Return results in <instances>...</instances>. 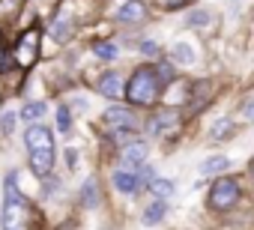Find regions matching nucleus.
<instances>
[{
	"mask_svg": "<svg viewBox=\"0 0 254 230\" xmlns=\"http://www.w3.org/2000/svg\"><path fill=\"white\" fill-rule=\"evenodd\" d=\"M105 120L114 129H135V111L126 108V105H111L105 111Z\"/></svg>",
	"mask_w": 254,
	"mask_h": 230,
	"instance_id": "7",
	"label": "nucleus"
},
{
	"mask_svg": "<svg viewBox=\"0 0 254 230\" xmlns=\"http://www.w3.org/2000/svg\"><path fill=\"white\" fill-rule=\"evenodd\" d=\"M150 191H153V194H159V197L165 200V197H174L177 182H174V179H159V176H156V179L150 182Z\"/></svg>",
	"mask_w": 254,
	"mask_h": 230,
	"instance_id": "19",
	"label": "nucleus"
},
{
	"mask_svg": "<svg viewBox=\"0 0 254 230\" xmlns=\"http://www.w3.org/2000/svg\"><path fill=\"white\" fill-rule=\"evenodd\" d=\"M24 218H27V200L18 191V176L6 173L3 182V209H0V227L3 230H24Z\"/></svg>",
	"mask_w": 254,
	"mask_h": 230,
	"instance_id": "2",
	"label": "nucleus"
},
{
	"mask_svg": "<svg viewBox=\"0 0 254 230\" xmlns=\"http://www.w3.org/2000/svg\"><path fill=\"white\" fill-rule=\"evenodd\" d=\"M24 147L27 153H36V150H54V135L48 126H30L24 132Z\"/></svg>",
	"mask_w": 254,
	"mask_h": 230,
	"instance_id": "5",
	"label": "nucleus"
},
{
	"mask_svg": "<svg viewBox=\"0 0 254 230\" xmlns=\"http://www.w3.org/2000/svg\"><path fill=\"white\" fill-rule=\"evenodd\" d=\"M251 173H254V165H251Z\"/></svg>",
	"mask_w": 254,
	"mask_h": 230,
	"instance_id": "33",
	"label": "nucleus"
},
{
	"mask_svg": "<svg viewBox=\"0 0 254 230\" xmlns=\"http://www.w3.org/2000/svg\"><path fill=\"white\" fill-rule=\"evenodd\" d=\"M147 144L144 141H129L123 147V153H120V162H123V168L126 171H132V168H138V165H144L147 162Z\"/></svg>",
	"mask_w": 254,
	"mask_h": 230,
	"instance_id": "6",
	"label": "nucleus"
},
{
	"mask_svg": "<svg viewBox=\"0 0 254 230\" xmlns=\"http://www.w3.org/2000/svg\"><path fill=\"white\" fill-rule=\"evenodd\" d=\"M96 87H99V93H102L105 99H120V96H126V81H123L120 72H105Z\"/></svg>",
	"mask_w": 254,
	"mask_h": 230,
	"instance_id": "9",
	"label": "nucleus"
},
{
	"mask_svg": "<svg viewBox=\"0 0 254 230\" xmlns=\"http://www.w3.org/2000/svg\"><path fill=\"white\" fill-rule=\"evenodd\" d=\"M138 48H141V54H144V57H153V60H156V57H162V48H159V45H156L153 39H147V42H141Z\"/></svg>",
	"mask_w": 254,
	"mask_h": 230,
	"instance_id": "26",
	"label": "nucleus"
},
{
	"mask_svg": "<svg viewBox=\"0 0 254 230\" xmlns=\"http://www.w3.org/2000/svg\"><path fill=\"white\" fill-rule=\"evenodd\" d=\"M147 18V3L144 0H126V3L117 9V21L120 24H138Z\"/></svg>",
	"mask_w": 254,
	"mask_h": 230,
	"instance_id": "8",
	"label": "nucleus"
},
{
	"mask_svg": "<svg viewBox=\"0 0 254 230\" xmlns=\"http://www.w3.org/2000/svg\"><path fill=\"white\" fill-rule=\"evenodd\" d=\"M93 54H96L99 60H117V57H120V48H117L114 42H96V45H93Z\"/></svg>",
	"mask_w": 254,
	"mask_h": 230,
	"instance_id": "20",
	"label": "nucleus"
},
{
	"mask_svg": "<svg viewBox=\"0 0 254 230\" xmlns=\"http://www.w3.org/2000/svg\"><path fill=\"white\" fill-rule=\"evenodd\" d=\"M48 33H51L54 39H60V42H63V39H69V36H72V21H69V18L60 12V15H54V18H51V24H48Z\"/></svg>",
	"mask_w": 254,
	"mask_h": 230,
	"instance_id": "15",
	"label": "nucleus"
},
{
	"mask_svg": "<svg viewBox=\"0 0 254 230\" xmlns=\"http://www.w3.org/2000/svg\"><path fill=\"white\" fill-rule=\"evenodd\" d=\"M24 9V0H0V24H12Z\"/></svg>",
	"mask_w": 254,
	"mask_h": 230,
	"instance_id": "17",
	"label": "nucleus"
},
{
	"mask_svg": "<svg viewBox=\"0 0 254 230\" xmlns=\"http://www.w3.org/2000/svg\"><path fill=\"white\" fill-rule=\"evenodd\" d=\"M111 182H114V188H117L120 194H135V191L141 188L138 173H135V171H126V168H117L114 176H111Z\"/></svg>",
	"mask_w": 254,
	"mask_h": 230,
	"instance_id": "10",
	"label": "nucleus"
},
{
	"mask_svg": "<svg viewBox=\"0 0 254 230\" xmlns=\"http://www.w3.org/2000/svg\"><path fill=\"white\" fill-rule=\"evenodd\" d=\"M15 117H18V114H12V111H6L3 117H0V129H3L6 135H9V132L15 129Z\"/></svg>",
	"mask_w": 254,
	"mask_h": 230,
	"instance_id": "29",
	"label": "nucleus"
},
{
	"mask_svg": "<svg viewBox=\"0 0 254 230\" xmlns=\"http://www.w3.org/2000/svg\"><path fill=\"white\" fill-rule=\"evenodd\" d=\"M186 24H189V27H206V24H209V12H206V9H194V12L186 15Z\"/></svg>",
	"mask_w": 254,
	"mask_h": 230,
	"instance_id": "22",
	"label": "nucleus"
},
{
	"mask_svg": "<svg viewBox=\"0 0 254 230\" xmlns=\"http://www.w3.org/2000/svg\"><path fill=\"white\" fill-rule=\"evenodd\" d=\"M135 173H138V179H141V185H144V188H150V182L156 179V171H153V165H147V162H144V165H138V171H135Z\"/></svg>",
	"mask_w": 254,
	"mask_h": 230,
	"instance_id": "23",
	"label": "nucleus"
},
{
	"mask_svg": "<svg viewBox=\"0 0 254 230\" xmlns=\"http://www.w3.org/2000/svg\"><path fill=\"white\" fill-rule=\"evenodd\" d=\"M156 75H159V81H162V84H171V81L177 78V72H174V66H171V63H159V66H156Z\"/></svg>",
	"mask_w": 254,
	"mask_h": 230,
	"instance_id": "25",
	"label": "nucleus"
},
{
	"mask_svg": "<svg viewBox=\"0 0 254 230\" xmlns=\"http://www.w3.org/2000/svg\"><path fill=\"white\" fill-rule=\"evenodd\" d=\"M75 162H78V153L69 147V150H66V165H69V168H75Z\"/></svg>",
	"mask_w": 254,
	"mask_h": 230,
	"instance_id": "32",
	"label": "nucleus"
},
{
	"mask_svg": "<svg viewBox=\"0 0 254 230\" xmlns=\"http://www.w3.org/2000/svg\"><path fill=\"white\" fill-rule=\"evenodd\" d=\"M227 168H230V159L227 156H209V159H203L200 173L203 176H215V173H224Z\"/></svg>",
	"mask_w": 254,
	"mask_h": 230,
	"instance_id": "16",
	"label": "nucleus"
},
{
	"mask_svg": "<svg viewBox=\"0 0 254 230\" xmlns=\"http://www.w3.org/2000/svg\"><path fill=\"white\" fill-rule=\"evenodd\" d=\"M236 200H239V182L236 179H218L209 191V206L218 209V212L230 209Z\"/></svg>",
	"mask_w": 254,
	"mask_h": 230,
	"instance_id": "3",
	"label": "nucleus"
},
{
	"mask_svg": "<svg viewBox=\"0 0 254 230\" xmlns=\"http://www.w3.org/2000/svg\"><path fill=\"white\" fill-rule=\"evenodd\" d=\"M57 129H60L63 135H69V132H72V117H69V105H60V108H57Z\"/></svg>",
	"mask_w": 254,
	"mask_h": 230,
	"instance_id": "21",
	"label": "nucleus"
},
{
	"mask_svg": "<svg viewBox=\"0 0 254 230\" xmlns=\"http://www.w3.org/2000/svg\"><path fill=\"white\" fill-rule=\"evenodd\" d=\"M81 203H84V209H96L99 206V179L96 176L84 179V185H81Z\"/></svg>",
	"mask_w": 254,
	"mask_h": 230,
	"instance_id": "14",
	"label": "nucleus"
},
{
	"mask_svg": "<svg viewBox=\"0 0 254 230\" xmlns=\"http://www.w3.org/2000/svg\"><path fill=\"white\" fill-rule=\"evenodd\" d=\"M177 126H180V117L171 111V114H159V117L153 120V126H150V132L156 138H165L168 132H177Z\"/></svg>",
	"mask_w": 254,
	"mask_h": 230,
	"instance_id": "12",
	"label": "nucleus"
},
{
	"mask_svg": "<svg viewBox=\"0 0 254 230\" xmlns=\"http://www.w3.org/2000/svg\"><path fill=\"white\" fill-rule=\"evenodd\" d=\"M36 57H39V30L30 27V30L18 39V45H15V60L27 69V66L36 63Z\"/></svg>",
	"mask_w": 254,
	"mask_h": 230,
	"instance_id": "4",
	"label": "nucleus"
},
{
	"mask_svg": "<svg viewBox=\"0 0 254 230\" xmlns=\"http://www.w3.org/2000/svg\"><path fill=\"white\" fill-rule=\"evenodd\" d=\"M230 129H233V123H230V120H218V123L212 126V138H215V141H221Z\"/></svg>",
	"mask_w": 254,
	"mask_h": 230,
	"instance_id": "27",
	"label": "nucleus"
},
{
	"mask_svg": "<svg viewBox=\"0 0 254 230\" xmlns=\"http://www.w3.org/2000/svg\"><path fill=\"white\" fill-rule=\"evenodd\" d=\"M189 0H159V6H165L168 12H174V9H180V6H186Z\"/></svg>",
	"mask_w": 254,
	"mask_h": 230,
	"instance_id": "30",
	"label": "nucleus"
},
{
	"mask_svg": "<svg viewBox=\"0 0 254 230\" xmlns=\"http://www.w3.org/2000/svg\"><path fill=\"white\" fill-rule=\"evenodd\" d=\"M30 171L39 179L51 176V171H54V150H36V153H30Z\"/></svg>",
	"mask_w": 254,
	"mask_h": 230,
	"instance_id": "11",
	"label": "nucleus"
},
{
	"mask_svg": "<svg viewBox=\"0 0 254 230\" xmlns=\"http://www.w3.org/2000/svg\"><path fill=\"white\" fill-rule=\"evenodd\" d=\"M174 57H177L180 63H191V60H194V51H191L186 42H177V45H174Z\"/></svg>",
	"mask_w": 254,
	"mask_h": 230,
	"instance_id": "24",
	"label": "nucleus"
},
{
	"mask_svg": "<svg viewBox=\"0 0 254 230\" xmlns=\"http://www.w3.org/2000/svg\"><path fill=\"white\" fill-rule=\"evenodd\" d=\"M242 117H245V120H254V96L245 102V108H242Z\"/></svg>",
	"mask_w": 254,
	"mask_h": 230,
	"instance_id": "31",
	"label": "nucleus"
},
{
	"mask_svg": "<svg viewBox=\"0 0 254 230\" xmlns=\"http://www.w3.org/2000/svg\"><path fill=\"white\" fill-rule=\"evenodd\" d=\"M165 212H168V203L159 197V200H153V203L141 212V224H144V227H156V224L165 218Z\"/></svg>",
	"mask_w": 254,
	"mask_h": 230,
	"instance_id": "13",
	"label": "nucleus"
},
{
	"mask_svg": "<svg viewBox=\"0 0 254 230\" xmlns=\"http://www.w3.org/2000/svg\"><path fill=\"white\" fill-rule=\"evenodd\" d=\"M57 188H60V179H57V176H45L42 194H45V197H54V194H57Z\"/></svg>",
	"mask_w": 254,
	"mask_h": 230,
	"instance_id": "28",
	"label": "nucleus"
},
{
	"mask_svg": "<svg viewBox=\"0 0 254 230\" xmlns=\"http://www.w3.org/2000/svg\"><path fill=\"white\" fill-rule=\"evenodd\" d=\"M45 111H48V108H45V102H24L18 117H21V120H27V123H36L39 117H45Z\"/></svg>",
	"mask_w": 254,
	"mask_h": 230,
	"instance_id": "18",
	"label": "nucleus"
},
{
	"mask_svg": "<svg viewBox=\"0 0 254 230\" xmlns=\"http://www.w3.org/2000/svg\"><path fill=\"white\" fill-rule=\"evenodd\" d=\"M162 96V81L156 75V66H141L135 69V75L129 78V84H126V99H129L132 105H156Z\"/></svg>",
	"mask_w": 254,
	"mask_h": 230,
	"instance_id": "1",
	"label": "nucleus"
}]
</instances>
